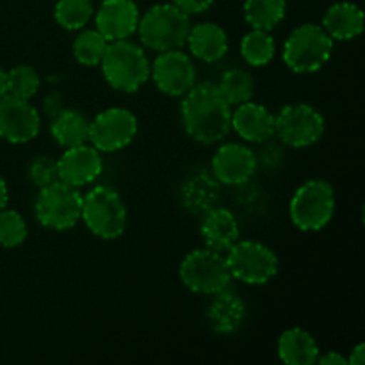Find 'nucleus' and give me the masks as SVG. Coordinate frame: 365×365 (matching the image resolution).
I'll return each instance as SVG.
<instances>
[{
  "label": "nucleus",
  "mask_w": 365,
  "mask_h": 365,
  "mask_svg": "<svg viewBox=\"0 0 365 365\" xmlns=\"http://www.w3.org/2000/svg\"><path fill=\"white\" fill-rule=\"evenodd\" d=\"M180 116L189 138L202 145L223 141L232 130V106L212 82L195 84L185 93Z\"/></svg>",
  "instance_id": "f257e3e1"
},
{
  "label": "nucleus",
  "mask_w": 365,
  "mask_h": 365,
  "mask_svg": "<svg viewBox=\"0 0 365 365\" xmlns=\"http://www.w3.org/2000/svg\"><path fill=\"white\" fill-rule=\"evenodd\" d=\"M191 31V18L175 4H157L139 16L138 34L153 52L182 48Z\"/></svg>",
  "instance_id": "f03ea898"
},
{
  "label": "nucleus",
  "mask_w": 365,
  "mask_h": 365,
  "mask_svg": "<svg viewBox=\"0 0 365 365\" xmlns=\"http://www.w3.org/2000/svg\"><path fill=\"white\" fill-rule=\"evenodd\" d=\"M100 66L107 84L121 93L139 91L150 78V61L145 50L128 39L110 41Z\"/></svg>",
  "instance_id": "7ed1b4c3"
},
{
  "label": "nucleus",
  "mask_w": 365,
  "mask_h": 365,
  "mask_svg": "<svg viewBox=\"0 0 365 365\" xmlns=\"http://www.w3.org/2000/svg\"><path fill=\"white\" fill-rule=\"evenodd\" d=\"M81 220L93 235L113 241L127 228V207L113 187L96 185L82 196Z\"/></svg>",
  "instance_id": "20e7f679"
},
{
  "label": "nucleus",
  "mask_w": 365,
  "mask_h": 365,
  "mask_svg": "<svg viewBox=\"0 0 365 365\" xmlns=\"http://www.w3.org/2000/svg\"><path fill=\"white\" fill-rule=\"evenodd\" d=\"M334 39L321 25L303 24L289 34L284 45V63L294 73H314L330 61Z\"/></svg>",
  "instance_id": "39448f33"
},
{
  "label": "nucleus",
  "mask_w": 365,
  "mask_h": 365,
  "mask_svg": "<svg viewBox=\"0 0 365 365\" xmlns=\"http://www.w3.org/2000/svg\"><path fill=\"white\" fill-rule=\"evenodd\" d=\"M335 212V192L330 182L312 178L296 189L289 205L294 227L303 232H317L327 227Z\"/></svg>",
  "instance_id": "423d86ee"
},
{
  "label": "nucleus",
  "mask_w": 365,
  "mask_h": 365,
  "mask_svg": "<svg viewBox=\"0 0 365 365\" xmlns=\"http://www.w3.org/2000/svg\"><path fill=\"white\" fill-rule=\"evenodd\" d=\"M180 280L195 294L214 296L230 285V271L223 253L210 248L192 250L180 264Z\"/></svg>",
  "instance_id": "0eeeda50"
},
{
  "label": "nucleus",
  "mask_w": 365,
  "mask_h": 365,
  "mask_svg": "<svg viewBox=\"0 0 365 365\" xmlns=\"http://www.w3.org/2000/svg\"><path fill=\"white\" fill-rule=\"evenodd\" d=\"M34 212L45 228L57 232L70 230L81 220L82 196L75 187L57 180L39 189Z\"/></svg>",
  "instance_id": "6e6552de"
},
{
  "label": "nucleus",
  "mask_w": 365,
  "mask_h": 365,
  "mask_svg": "<svg viewBox=\"0 0 365 365\" xmlns=\"http://www.w3.org/2000/svg\"><path fill=\"white\" fill-rule=\"evenodd\" d=\"M232 278L248 285L267 284L278 273L277 253L257 241H237L227 253Z\"/></svg>",
  "instance_id": "1a4fd4ad"
},
{
  "label": "nucleus",
  "mask_w": 365,
  "mask_h": 365,
  "mask_svg": "<svg viewBox=\"0 0 365 365\" xmlns=\"http://www.w3.org/2000/svg\"><path fill=\"white\" fill-rule=\"evenodd\" d=\"M324 134V118L309 103H289L274 114V135L291 148H307Z\"/></svg>",
  "instance_id": "9d476101"
},
{
  "label": "nucleus",
  "mask_w": 365,
  "mask_h": 365,
  "mask_svg": "<svg viewBox=\"0 0 365 365\" xmlns=\"http://www.w3.org/2000/svg\"><path fill=\"white\" fill-rule=\"evenodd\" d=\"M138 134V118L123 107H109L89 121V141L98 152L113 153L130 145Z\"/></svg>",
  "instance_id": "9b49d317"
},
{
  "label": "nucleus",
  "mask_w": 365,
  "mask_h": 365,
  "mask_svg": "<svg viewBox=\"0 0 365 365\" xmlns=\"http://www.w3.org/2000/svg\"><path fill=\"white\" fill-rule=\"evenodd\" d=\"M150 75L157 89L168 96H184L196 84L195 64L180 48L159 52L150 64Z\"/></svg>",
  "instance_id": "f8f14e48"
},
{
  "label": "nucleus",
  "mask_w": 365,
  "mask_h": 365,
  "mask_svg": "<svg viewBox=\"0 0 365 365\" xmlns=\"http://www.w3.org/2000/svg\"><path fill=\"white\" fill-rule=\"evenodd\" d=\"M41 120L29 100L6 95L0 98V138L14 145L32 141L39 134Z\"/></svg>",
  "instance_id": "ddd939ff"
},
{
  "label": "nucleus",
  "mask_w": 365,
  "mask_h": 365,
  "mask_svg": "<svg viewBox=\"0 0 365 365\" xmlns=\"http://www.w3.org/2000/svg\"><path fill=\"white\" fill-rule=\"evenodd\" d=\"M102 157L95 146L78 145L66 148V152L57 159V175L59 180L71 187L78 189L91 184L102 173Z\"/></svg>",
  "instance_id": "4468645a"
},
{
  "label": "nucleus",
  "mask_w": 365,
  "mask_h": 365,
  "mask_svg": "<svg viewBox=\"0 0 365 365\" xmlns=\"http://www.w3.org/2000/svg\"><path fill=\"white\" fill-rule=\"evenodd\" d=\"M257 155L245 145L227 143L212 157V175L220 184L241 185L253 177Z\"/></svg>",
  "instance_id": "2eb2a0df"
},
{
  "label": "nucleus",
  "mask_w": 365,
  "mask_h": 365,
  "mask_svg": "<svg viewBox=\"0 0 365 365\" xmlns=\"http://www.w3.org/2000/svg\"><path fill=\"white\" fill-rule=\"evenodd\" d=\"M139 16L134 0H103L95 14L96 31L102 32L109 43L128 39L138 31Z\"/></svg>",
  "instance_id": "dca6fc26"
},
{
  "label": "nucleus",
  "mask_w": 365,
  "mask_h": 365,
  "mask_svg": "<svg viewBox=\"0 0 365 365\" xmlns=\"http://www.w3.org/2000/svg\"><path fill=\"white\" fill-rule=\"evenodd\" d=\"M205 248L214 252L227 253L239 241V223L232 210L225 207H210L203 212L202 227H200Z\"/></svg>",
  "instance_id": "f3484780"
},
{
  "label": "nucleus",
  "mask_w": 365,
  "mask_h": 365,
  "mask_svg": "<svg viewBox=\"0 0 365 365\" xmlns=\"http://www.w3.org/2000/svg\"><path fill=\"white\" fill-rule=\"evenodd\" d=\"M232 130L248 143H264L274 135V114L250 100L232 110Z\"/></svg>",
  "instance_id": "a211bd4d"
},
{
  "label": "nucleus",
  "mask_w": 365,
  "mask_h": 365,
  "mask_svg": "<svg viewBox=\"0 0 365 365\" xmlns=\"http://www.w3.org/2000/svg\"><path fill=\"white\" fill-rule=\"evenodd\" d=\"M192 56L203 63H216L223 59L228 52V36L221 25L214 21H203L189 31L187 41Z\"/></svg>",
  "instance_id": "6ab92c4d"
},
{
  "label": "nucleus",
  "mask_w": 365,
  "mask_h": 365,
  "mask_svg": "<svg viewBox=\"0 0 365 365\" xmlns=\"http://www.w3.org/2000/svg\"><path fill=\"white\" fill-rule=\"evenodd\" d=\"M364 11L351 2H339L328 7L321 27L331 39L349 41L364 32Z\"/></svg>",
  "instance_id": "aec40b11"
},
{
  "label": "nucleus",
  "mask_w": 365,
  "mask_h": 365,
  "mask_svg": "<svg viewBox=\"0 0 365 365\" xmlns=\"http://www.w3.org/2000/svg\"><path fill=\"white\" fill-rule=\"evenodd\" d=\"M207 317L210 327L217 334H234L241 328L246 317V305L235 292L223 289L221 292L214 294L212 303L207 310Z\"/></svg>",
  "instance_id": "412c9836"
},
{
  "label": "nucleus",
  "mask_w": 365,
  "mask_h": 365,
  "mask_svg": "<svg viewBox=\"0 0 365 365\" xmlns=\"http://www.w3.org/2000/svg\"><path fill=\"white\" fill-rule=\"evenodd\" d=\"M278 356L287 365H312L317 362L319 348L309 331L303 328H291L278 339Z\"/></svg>",
  "instance_id": "4be33fe9"
},
{
  "label": "nucleus",
  "mask_w": 365,
  "mask_h": 365,
  "mask_svg": "<svg viewBox=\"0 0 365 365\" xmlns=\"http://www.w3.org/2000/svg\"><path fill=\"white\" fill-rule=\"evenodd\" d=\"M50 132L57 145L71 148L89 141V121L81 110L63 107L50 120Z\"/></svg>",
  "instance_id": "5701e85b"
},
{
  "label": "nucleus",
  "mask_w": 365,
  "mask_h": 365,
  "mask_svg": "<svg viewBox=\"0 0 365 365\" xmlns=\"http://www.w3.org/2000/svg\"><path fill=\"white\" fill-rule=\"evenodd\" d=\"M285 0H246L245 16L253 29L271 31L285 18Z\"/></svg>",
  "instance_id": "b1692460"
},
{
  "label": "nucleus",
  "mask_w": 365,
  "mask_h": 365,
  "mask_svg": "<svg viewBox=\"0 0 365 365\" xmlns=\"http://www.w3.org/2000/svg\"><path fill=\"white\" fill-rule=\"evenodd\" d=\"M217 88L230 106H241L253 98L255 81L250 71L242 70V68H232L221 75Z\"/></svg>",
  "instance_id": "393cba45"
},
{
  "label": "nucleus",
  "mask_w": 365,
  "mask_h": 365,
  "mask_svg": "<svg viewBox=\"0 0 365 365\" xmlns=\"http://www.w3.org/2000/svg\"><path fill=\"white\" fill-rule=\"evenodd\" d=\"M274 52L277 45L269 31L253 29L241 41V53L250 66H266L273 61Z\"/></svg>",
  "instance_id": "a878e982"
},
{
  "label": "nucleus",
  "mask_w": 365,
  "mask_h": 365,
  "mask_svg": "<svg viewBox=\"0 0 365 365\" xmlns=\"http://www.w3.org/2000/svg\"><path fill=\"white\" fill-rule=\"evenodd\" d=\"M217 198V187L210 177H195L182 187V203L191 212H205Z\"/></svg>",
  "instance_id": "bb28decb"
},
{
  "label": "nucleus",
  "mask_w": 365,
  "mask_h": 365,
  "mask_svg": "<svg viewBox=\"0 0 365 365\" xmlns=\"http://www.w3.org/2000/svg\"><path fill=\"white\" fill-rule=\"evenodd\" d=\"M91 0H59L53 9L56 21L66 31H81L93 18Z\"/></svg>",
  "instance_id": "cd10ccee"
},
{
  "label": "nucleus",
  "mask_w": 365,
  "mask_h": 365,
  "mask_svg": "<svg viewBox=\"0 0 365 365\" xmlns=\"http://www.w3.org/2000/svg\"><path fill=\"white\" fill-rule=\"evenodd\" d=\"M107 45H109V41L96 29L82 31L73 41V56L77 63L84 64V66H96V64L102 63Z\"/></svg>",
  "instance_id": "c85d7f7f"
},
{
  "label": "nucleus",
  "mask_w": 365,
  "mask_h": 365,
  "mask_svg": "<svg viewBox=\"0 0 365 365\" xmlns=\"http://www.w3.org/2000/svg\"><path fill=\"white\" fill-rule=\"evenodd\" d=\"M39 89V73L31 64H18L7 71V93L18 98L31 100Z\"/></svg>",
  "instance_id": "c756f323"
},
{
  "label": "nucleus",
  "mask_w": 365,
  "mask_h": 365,
  "mask_svg": "<svg viewBox=\"0 0 365 365\" xmlns=\"http://www.w3.org/2000/svg\"><path fill=\"white\" fill-rule=\"evenodd\" d=\"M27 239V223L16 210L4 207L0 210V246L16 248Z\"/></svg>",
  "instance_id": "7c9ffc66"
},
{
  "label": "nucleus",
  "mask_w": 365,
  "mask_h": 365,
  "mask_svg": "<svg viewBox=\"0 0 365 365\" xmlns=\"http://www.w3.org/2000/svg\"><path fill=\"white\" fill-rule=\"evenodd\" d=\"M29 178L39 189L57 182L59 180V175H57V160L46 155L36 157L31 163V166H29Z\"/></svg>",
  "instance_id": "2f4dec72"
},
{
  "label": "nucleus",
  "mask_w": 365,
  "mask_h": 365,
  "mask_svg": "<svg viewBox=\"0 0 365 365\" xmlns=\"http://www.w3.org/2000/svg\"><path fill=\"white\" fill-rule=\"evenodd\" d=\"M173 4L191 16V14H198L209 9L214 0H173Z\"/></svg>",
  "instance_id": "473e14b6"
},
{
  "label": "nucleus",
  "mask_w": 365,
  "mask_h": 365,
  "mask_svg": "<svg viewBox=\"0 0 365 365\" xmlns=\"http://www.w3.org/2000/svg\"><path fill=\"white\" fill-rule=\"evenodd\" d=\"M61 109H63V96H61V93H52V95L45 100V114L52 120Z\"/></svg>",
  "instance_id": "72a5a7b5"
},
{
  "label": "nucleus",
  "mask_w": 365,
  "mask_h": 365,
  "mask_svg": "<svg viewBox=\"0 0 365 365\" xmlns=\"http://www.w3.org/2000/svg\"><path fill=\"white\" fill-rule=\"evenodd\" d=\"M316 364H321V365H348V359H346V356H342L341 353H337V351H328V353H324V355L317 356Z\"/></svg>",
  "instance_id": "f704fd0d"
},
{
  "label": "nucleus",
  "mask_w": 365,
  "mask_h": 365,
  "mask_svg": "<svg viewBox=\"0 0 365 365\" xmlns=\"http://www.w3.org/2000/svg\"><path fill=\"white\" fill-rule=\"evenodd\" d=\"M365 362V344H356L348 356L349 365H362Z\"/></svg>",
  "instance_id": "c9c22d12"
},
{
  "label": "nucleus",
  "mask_w": 365,
  "mask_h": 365,
  "mask_svg": "<svg viewBox=\"0 0 365 365\" xmlns=\"http://www.w3.org/2000/svg\"><path fill=\"white\" fill-rule=\"evenodd\" d=\"M7 200H9V191H7V184L2 177H0V210L7 205Z\"/></svg>",
  "instance_id": "e433bc0d"
},
{
  "label": "nucleus",
  "mask_w": 365,
  "mask_h": 365,
  "mask_svg": "<svg viewBox=\"0 0 365 365\" xmlns=\"http://www.w3.org/2000/svg\"><path fill=\"white\" fill-rule=\"evenodd\" d=\"M7 93V71L0 66V98Z\"/></svg>",
  "instance_id": "4c0bfd02"
}]
</instances>
